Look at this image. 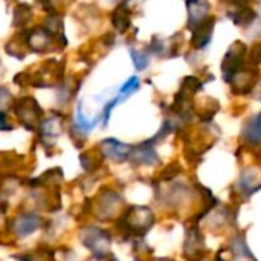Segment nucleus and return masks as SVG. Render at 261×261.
I'll return each instance as SVG.
<instances>
[{
	"label": "nucleus",
	"mask_w": 261,
	"mask_h": 261,
	"mask_svg": "<svg viewBox=\"0 0 261 261\" xmlns=\"http://www.w3.org/2000/svg\"><path fill=\"white\" fill-rule=\"evenodd\" d=\"M154 217L145 206H132L130 211L118 222V228L128 237H142L153 225Z\"/></svg>",
	"instance_id": "obj_1"
},
{
	"label": "nucleus",
	"mask_w": 261,
	"mask_h": 261,
	"mask_svg": "<svg viewBox=\"0 0 261 261\" xmlns=\"http://www.w3.org/2000/svg\"><path fill=\"white\" fill-rule=\"evenodd\" d=\"M81 239H83V245L92 252V255L96 260H102L109 255V249L112 245V236L109 231L99 226L89 225L83 229Z\"/></svg>",
	"instance_id": "obj_2"
},
{
	"label": "nucleus",
	"mask_w": 261,
	"mask_h": 261,
	"mask_svg": "<svg viewBox=\"0 0 261 261\" xmlns=\"http://www.w3.org/2000/svg\"><path fill=\"white\" fill-rule=\"evenodd\" d=\"M11 226H12V232L18 239H24L34 234L41 226V217L35 213H23L12 220Z\"/></svg>",
	"instance_id": "obj_3"
},
{
	"label": "nucleus",
	"mask_w": 261,
	"mask_h": 261,
	"mask_svg": "<svg viewBox=\"0 0 261 261\" xmlns=\"http://www.w3.org/2000/svg\"><path fill=\"white\" fill-rule=\"evenodd\" d=\"M99 150L102 153V156L115 161V162H124L130 158L132 153V147L128 144L119 142L118 139H104L99 144Z\"/></svg>",
	"instance_id": "obj_4"
},
{
	"label": "nucleus",
	"mask_w": 261,
	"mask_h": 261,
	"mask_svg": "<svg viewBox=\"0 0 261 261\" xmlns=\"http://www.w3.org/2000/svg\"><path fill=\"white\" fill-rule=\"evenodd\" d=\"M188 6V28L193 31L210 18V3L206 0H187Z\"/></svg>",
	"instance_id": "obj_5"
},
{
	"label": "nucleus",
	"mask_w": 261,
	"mask_h": 261,
	"mask_svg": "<svg viewBox=\"0 0 261 261\" xmlns=\"http://www.w3.org/2000/svg\"><path fill=\"white\" fill-rule=\"evenodd\" d=\"M130 158L138 165H156L159 162V156H158L151 141L139 144L135 148H132Z\"/></svg>",
	"instance_id": "obj_6"
},
{
	"label": "nucleus",
	"mask_w": 261,
	"mask_h": 261,
	"mask_svg": "<svg viewBox=\"0 0 261 261\" xmlns=\"http://www.w3.org/2000/svg\"><path fill=\"white\" fill-rule=\"evenodd\" d=\"M98 206H99V217L101 219H110L113 211L122 203V199L118 193L115 191H106L99 196L98 199Z\"/></svg>",
	"instance_id": "obj_7"
},
{
	"label": "nucleus",
	"mask_w": 261,
	"mask_h": 261,
	"mask_svg": "<svg viewBox=\"0 0 261 261\" xmlns=\"http://www.w3.org/2000/svg\"><path fill=\"white\" fill-rule=\"evenodd\" d=\"M243 138L251 145L261 144V112L254 115L243 127Z\"/></svg>",
	"instance_id": "obj_8"
},
{
	"label": "nucleus",
	"mask_w": 261,
	"mask_h": 261,
	"mask_svg": "<svg viewBox=\"0 0 261 261\" xmlns=\"http://www.w3.org/2000/svg\"><path fill=\"white\" fill-rule=\"evenodd\" d=\"M203 246V236H200L199 229L197 228H191L188 231V236H187V242H185V255L190 252V260L194 258V255H197L199 258L202 257V254L199 252Z\"/></svg>",
	"instance_id": "obj_9"
},
{
	"label": "nucleus",
	"mask_w": 261,
	"mask_h": 261,
	"mask_svg": "<svg viewBox=\"0 0 261 261\" xmlns=\"http://www.w3.org/2000/svg\"><path fill=\"white\" fill-rule=\"evenodd\" d=\"M112 20H113V26H115L119 32H125L127 28L130 26V18L127 17V11H124L122 8H119V9L115 11Z\"/></svg>",
	"instance_id": "obj_10"
},
{
	"label": "nucleus",
	"mask_w": 261,
	"mask_h": 261,
	"mask_svg": "<svg viewBox=\"0 0 261 261\" xmlns=\"http://www.w3.org/2000/svg\"><path fill=\"white\" fill-rule=\"evenodd\" d=\"M130 55H132V60H133V64L138 70H144L148 63H150V58H148V54L147 52H142V50H136V49H130Z\"/></svg>",
	"instance_id": "obj_11"
},
{
	"label": "nucleus",
	"mask_w": 261,
	"mask_h": 261,
	"mask_svg": "<svg viewBox=\"0 0 261 261\" xmlns=\"http://www.w3.org/2000/svg\"><path fill=\"white\" fill-rule=\"evenodd\" d=\"M139 87H141L139 78H138V76H132L128 81H125V83L122 84V87H121V90H119V96H121L122 99H125V98L130 96L132 93H135L136 90H139Z\"/></svg>",
	"instance_id": "obj_12"
},
{
	"label": "nucleus",
	"mask_w": 261,
	"mask_h": 261,
	"mask_svg": "<svg viewBox=\"0 0 261 261\" xmlns=\"http://www.w3.org/2000/svg\"><path fill=\"white\" fill-rule=\"evenodd\" d=\"M232 251H234V254H236V255H239V257L254 258L243 237H236V239L232 240Z\"/></svg>",
	"instance_id": "obj_13"
},
{
	"label": "nucleus",
	"mask_w": 261,
	"mask_h": 261,
	"mask_svg": "<svg viewBox=\"0 0 261 261\" xmlns=\"http://www.w3.org/2000/svg\"><path fill=\"white\" fill-rule=\"evenodd\" d=\"M11 99H12V98H11L9 90L0 86V112H3V109L11 102Z\"/></svg>",
	"instance_id": "obj_14"
},
{
	"label": "nucleus",
	"mask_w": 261,
	"mask_h": 261,
	"mask_svg": "<svg viewBox=\"0 0 261 261\" xmlns=\"http://www.w3.org/2000/svg\"><path fill=\"white\" fill-rule=\"evenodd\" d=\"M0 130H3V132L12 130V125L9 124V119L5 112H0Z\"/></svg>",
	"instance_id": "obj_15"
},
{
	"label": "nucleus",
	"mask_w": 261,
	"mask_h": 261,
	"mask_svg": "<svg viewBox=\"0 0 261 261\" xmlns=\"http://www.w3.org/2000/svg\"><path fill=\"white\" fill-rule=\"evenodd\" d=\"M112 261H116V260H112Z\"/></svg>",
	"instance_id": "obj_16"
}]
</instances>
